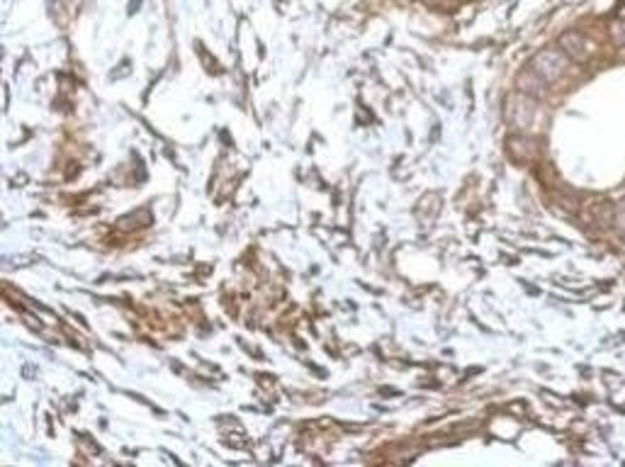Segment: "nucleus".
I'll list each match as a JSON object with an SVG mask.
<instances>
[{
  "instance_id": "f03ea898",
  "label": "nucleus",
  "mask_w": 625,
  "mask_h": 467,
  "mask_svg": "<svg viewBox=\"0 0 625 467\" xmlns=\"http://www.w3.org/2000/svg\"><path fill=\"white\" fill-rule=\"evenodd\" d=\"M533 113H536V105H533L531 95H516V98L511 100L508 115H511V122L516 127H528Z\"/></svg>"
},
{
  "instance_id": "20e7f679",
  "label": "nucleus",
  "mask_w": 625,
  "mask_h": 467,
  "mask_svg": "<svg viewBox=\"0 0 625 467\" xmlns=\"http://www.w3.org/2000/svg\"><path fill=\"white\" fill-rule=\"evenodd\" d=\"M545 86H548V83H545L536 71H531V68H528L526 73H521V76H518V88L528 90V95L540 93V90H543Z\"/></svg>"
},
{
  "instance_id": "f257e3e1",
  "label": "nucleus",
  "mask_w": 625,
  "mask_h": 467,
  "mask_svg": "<svg viewBox=\"0 0 625 467\" xmlns=\"http://www.w3.org/2000/svg\"><path fill=\"white\" fill-rule=\"evenodd\" d=\"M569 56L560 49H543L531 61V71H536L545 83H555L567 71Z\"/></svg>"
},
{
  "instance_id": "7ed1b4c3",
  "label": "nucleus",
  "mask_w": 625,
  "mask_h": 467,
  "mask_svg": "<svg viewBox=\"0 0 625 467\" xmlns=\"http://www.w3.org/2000/svg\"><path fill=\"white\" fill-rule=\"evenodd\" d=\"M560 46L569 58H576V61H584L586 58V39L579 34V32H567V34L560 39Z\"/></svg>"
}]
</instances>
